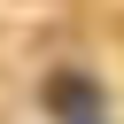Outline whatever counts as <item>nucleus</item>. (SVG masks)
Returning a JSON list of instances; mask_svg holds the SVG:
<instances>
[]
</instances>
